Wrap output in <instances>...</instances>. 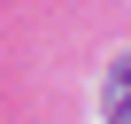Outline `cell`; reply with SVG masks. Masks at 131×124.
Masks as SVG:
<instances>
[{
  "instance_id": "cell-1",
  "label": "cell",
  "mask_w": 131,
  "mask_h": 124,
  "mask_svg": "<svg viewBox=\"0 0 131 124\" xmlns=\"http://www.w3.org/2000/svg\"><path fill=\"white\" fill-rule=\"evenodd\" d=\"M100 109H108V124H131V54L108 70V85H100Z\"/></svg>"
}]
</instances>
